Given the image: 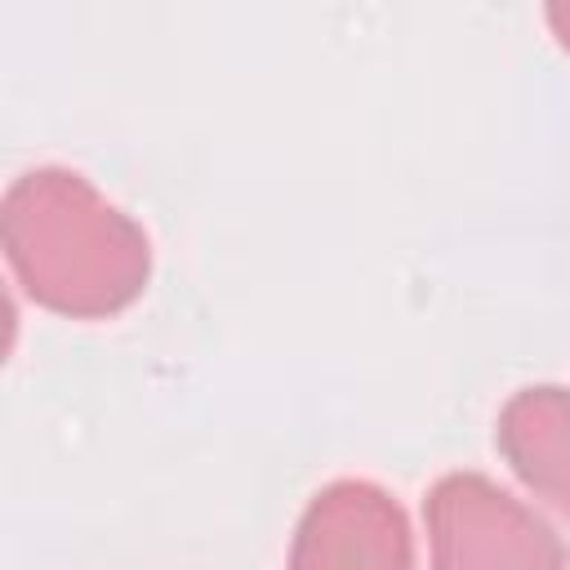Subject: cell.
I'll list each match as a JSON object with an SVG mask.
<instances>
[{"label": "cell", "instance_id": "1", "mask_svg": "<svg viewBox=\"0 0 570 570\" xmlns=\"http://www.w3.org/2000/svg\"><path fill=\"white\" fill-rule=\"evenodd\" d=\"M0 245L18 285L71 321L125 312L151 276L147 232L67 165H36L9 183Z\"/></svg>", "mask_w": 570, "mask_h": 570}, {"label": "cell", "instance_id": "3", "mask_svg": "<svg viewBox=\"0 0 570 570\" xmlns=\"http://www.w3.org/2000/svg\"><path fill=\"white\" fill-rule=\"evenodd\" d=\"M289 570H414L405 508L374 481H330L294 525Z\"/></svg>", "mask_w": 570, "mask_h": 570}, {"label": "cell", "instance_id": "2", "mask_svg": "<svg viewBox=\"0 0 570 570\" xmlns=\"http://www.w3.org/2000/svg\"><path fill=\"white\" fill-rule=\"evenodd\" d=\"M432 570H561L557 530L485 472H445L423 503Z\"/></svg>", "mask_w": 570, "mask_h": 570}, {"label": "cell", "instance_id": "5", "mask_svg": "<svg viewBox=\"0 0 570 570\" xmlns=\"http://www.w3.org/2000/svg\"><path fill=\"white\" fill-rule=\"evenodd\" d=\"M543 18H548V27L557 31L561 49H570V0H557V4H548V9H543Z\"/></svg>", "mask_w": 570, "mask_h": 570}, {"label": "cell", "instance_id": "4", "mask_svg": "<svg viewBox=\"0 0 570 570\" xmlns=\"http://www.w3.org/2000/svg\"><path fill=\"white\" fill-rule=\"evenodd\" d=\"M494 445L521 485L570 525V387L530 383L494 419Z\"/></svg>", "mask_w": 570, "mask_h": 570}]
</instances>
